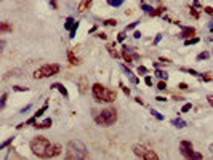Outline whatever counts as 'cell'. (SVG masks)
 I'll return each mask as SVG.
<instances>
[{"mask_svg": "<svg viewBox=\"0 0 213 160\" xmlns=\"http://www.w3.org/2000/svg\"><path fill=\"white\" fill-rule=\"evenodd\" d=\"M50 3H51V7H53V8H58V3H56V0H51Z\"/></svg>", "mask_w": 213, "mask_h": 160, "instance_id": "f5cc1de1", "label": "cell"}, {"mask_svg": "<svg viewBox=\"0 0 213 160\" xmlns=\"http://www.w3.org/2000/svg\"><path fill=\"white\" fill-rule=\"evenodd\" d=\"M136 24L138 23H132L130 26H127V29H125V31H132V29H135V27H136Z\"/></svg>", "mask_w": 213, "mask_h": 160, "instance_id": "b9f144b4", "label": "cell"}, {"mask_svg": "<svg viewBox=\"0 0 213 160\" xmlns=\"http://www.w3.org/2000/svg\"><path fill=\"white\" fill-rule=\"evenodd\" d=\"M88 157V151L82 141H69L67 151H66V159L69 160H80Z\"/></svg>", "mask_w": 213, "mask_h": 160, "instance_id": "6da1fadb", "label": "cell"}, {"mask_svg": "<svg viewBox=\"0 0 213 160\" xmlns=\"http://www.w3.org/2000/svg\"><path fill=\"white\" fill-rule=\"evenodd\" d=\"M7 98H8V95H7V93H3V95H2V104H0L2 107H5V104H7Z\"/></svg>", "mask_w": 213, "mask_h": 160, "instance_id": "d6a6232c", "label": "cell"}, {"mask_svg": "<svg viewBox=\"0 0 213 160\" xmlns=\"http://www.w3.org/2000/svg\"><path fill=\"white\" fill-rule=\"evenodd\" d=\"M67 58H69V63L74 64V66H79V64H80L79 58H77V56H74V51H72V50H69V51H67Z\"/></svg>", "mask_w": 213, "mask_h": 160, "instance_id": "5bb4252c", "label": "cell"}, {"mask_svg": "<svg viewBox=\"0 0 213 160\" xmlns=\"http://www.w3.org/2000/svg\"><path fill=\"white\" fill-rule=\"evenodd\" d=\"M204 11L207 13V15L213 16V8H212V7H205V8H204Z\"/></svg>", "mask_w": 213, "mask_h": 160, "instance_id": "e575fe53", "label": "cell"}, {"mask_svg": "<svg viewBox=\"0 0 213 160\" xmlns=\"http://www.w3.org/2000/svg\"><path fill=\"white\" fill-rule=\"evenodd\" d=\"M13 27H11V24H8L7 21H3V23L0 24V32L2 34H5V32H11Z\"/></svg>", "mask_w": 213, "mask_h": 160, "instance_id": "e0dca14e", "label": "cell"}, {"mask_svg": "<svg viewBox=\"0 0 213 160\" xmlns=\"http://www.w3.org/2000/svg\"><path fill=\"white\" fill-rule=\"evenodd\" d=\"M156 74H157V77H160V79H165V80H167V72H164V71H157Z\"/></svg>", "mask_w": 213, "mask_h": 160, "instance_id": "1f68e13d", "label": "cell"}, {"mask_svg": "<svg viewBox=\"0 0 213 160\" xmlns=\"http://www.w3.org/2000/svg\"><path fill=\"white\" fill-rule=\"evenodd\" d=\"M151 114H152V115H154V117H156V119H157V120H164V115H162L160 112H157V111H156V109H152V111H151Z\"/></svg>", "mask_w": 213, "mask_h": 160, "instance_id": "4316f807", "label": "cell"}, {"mask_svg": "<svg viewBox=\"0 0 213 160\" xmlns=\"http://www.w3.org/2000/svg\"><path fill=\"white\" fill-rule=\"evenodd\" d=\"M183 71H186V72H189L191 75H194V77H197L199 74H197V71H194V69H183Z\"/></svg>", "mask_w": 213, "mask_h": 160, "instance_id": "d590c367", "label": "cell"}, {"mask_svg": "<svg viewBox=\"0 0 213 160\" xmlns=\"http://www.w3.org/2000/svg\"><path fill=\"white\" fill-rule=\"evenodd\" d=\"M192 159H202V154H199V152H194V154H192Z\"/></svg>", "mask_w": 213, "mask_h": 160, "instance_id": "7dc6e473", "label": "cell"}, {"mask_svg": "<svg viewBox=\"0 0 213 160\" xmlns=\"http://www.w3.org/2000/svg\"><path fill=\"white\" fill-rule=\"evenodd\" d=\"M124 71H125V72H127V75H128V77H130V80H132L133 83H138V82H140V80H138V79H136V77L133 75V72H132V71H130V69H127V67H125V66H124Z\"/></svg>", "mask_w": 213, "mask_h": 160, "instance_id": "44dd1931", "label": "cell"}, {"mask_svg": "<svg viewBox=\"0 0 213 160\" xmlns=\"http://www.w3.org/2000/svg\"><path fill=\"white\" fill-rule=\"evenodd\" d=\"M207 99H208V104H210V106H213V95H208V98H207Z\"/></svg>", "mask_w": 213, "mask_h": 160, "instance_id": "681fc988", "label": "cell"}, {"mask_svg": "<svg viewBox=\"0 0 213 160\" xmlns=\"http://www.w3.org/2000/svg\"><path fill=\"white\" fill-rule=\"evenodd\" d=\"M202 79H204L205 82H210V80H212V75H210V72H207L205 75H204V74H202Z\"/></svg>", "mask_w": 213, "mask_h": 160, "instance_id": "8d00e7d4", "label": "cell"}, {"mask_svg": "<svg viewBox=\"0 0 213 160\" xmlns=\"http://www.w3.org/2000/svg\"><path fill=\"white\" fill-rule=\"evenodd\" d=\"M122 56L125 58V61H127V63H133V61H136L138 58H140V55L135 51V48H128L127 45L122 48Z\"/></svg>", "mask_w": 213, "mask_h": 160, "instance_id": "ba28073f", "label": "cell"}, {"mask_svg": "<svg viewBox=\"0 0 213 160\" xmlns=\"http://www.w3.org/2000/svg\"><path fill=\"white\" fill-rule=\"evenodd\" d=\"M191 109H192V104H191V103H186L184 106L181 107V114H186V112H189Z\"/></svg>", "mask_w": 213, "mask_h": 160, "instance_id": "d4e9b609", "label": "cell"}, {"mask_svg": "<svg viewBox=\"0 0 213 160\" xmlns=\"http://www.w3.org/2000/svg\"><path fill=\"white\" fill-rule=\"evenodd\" d=\"M91 91H93V98L96 101H104V103H114L117 98V93L112 91V90H108L104 85L101 83H95L91 87Z\"/></svg>", "mask_w": 213, "mask_h": 160, "instance_id": "3957f363", "label": "cell"}, {"mask_svg": "<svg viewBox=\"0 0 213 160\" xmlns=\"http://www.w3.org/2000/svg\"><path fill=\"white\" fill-rule=\"evenodd\" d=\"M208 29H210V31L213 32V19H212V21H210V23H208Z\"/></svg>", "mask_w": 213, "mask_h": 160, "instance_id": "db71d44e", "label": "cell"}, {"mask_svg": "<svg viewBox=\"0 0 213 160\" xmlns=\"http://www.w3.org/2000/svg\"><path fill=\"white\" fill-rule=\"evenodd\" d=\"M19 69H13V71H8L7 74H5V77L3 79H8V77H13V75H19Z\"/></svg>", "mask_w": 213, "mask_h": 160, "instance_id": "cb8c5ba5", "label": "cell"}, {"mask_svg": "<svg viewBox=\"0 0 213 160\" xmlns=\"http://www.w3.org/2000/svg\"><path fill=\"white\" fill-rule=\"evenodd\" d=\"M196 43H199V37H191V39H186L184 40L186 47H189V45H196Z\"/></svg>", "mask_w": 213, "mask_h": 160, "instance_id": "ffe728a7", "label": "cell"}, {"mask_svg": "<svg viewBox=\"0 0 213 160\" xmlns=\"http://www.w3.org/2000/svg\"><path fill=\"white\" fill-rule=\"evenodd\" d=\"M146 72H148V69H146L144 66H140V67H138V74H146Z\"/></svg>", "mask_w": 213, "mask_h": 160, "instance_id": "ab89813d", "label": "cell"}, {"mask_svg": "<svg viewBox=\"0 0 213 160\" xmlns=\"http://www.w3.org/2000/svg\"><path fill=\"white\" fill-rule=\"evenodd\" d=\"M95 122L101 127H111L117 122V111L114 107L103 109L98 115H95Z\"/></svg>", "mask_w": 213, "mask_h": 160, "instance_id": "277c9868", "label": "cell"}, {"mask_svg": "<svg viewBox=\"0 0 213 160\" xmlns=\"http://www.w3.org/2000/svg\"><path fill=\"white\" fill-rule=\"evenodd\" d=\"M178 88H180V90H186V88H188V85H186L184 82H181V83L178 85Z\"/></svg>", "mask_w": 213, "mask_h": 160, "instance_id": "ee69618b", "label": "cell"}, {"mask_svg": "<svg viewBox=\"0 0 213 160\" xmlns=\"http://www.w3.org/2000/svg\"><path fill=\"white\" fill-rule=\"evenodd\" d=\"M15 91H27V87H15Z\"/></svg>", "mask_w": 213, "mask_h": 160, "instance_id": "60d3db41", "label": "cell"}, {"mask_svg": "<svg viewBox=\"0 0 213 160\" xmlns=\"http://www.w3.org/2000/svg\"><path fill=\"white\" fill-rule=\"evenodd\" d=\"M108 3L111 5V7H120V5L124 3V0H108Z\"/></svg>", "mask_w": 213, "mask_h": 160, "instance_id": "484cf974", "label": "cell"}, {"mask_svg": "<svg viewBox=\"0 0 213 160\" xmlns=\"http://www.w3.org/2000/svg\"><path fill=\"white\" fill-rule=\"evenodd\" d=\"M210 152L213 154V144H210Z\"/></svg>", "mask_w": 213, "mask_h": 160, "instance_id": "11a10c76", "label": "cell"}, {"mask_svg": "<svg viewBox=\"0 0 213 160\" xmlns=\"http://www.w3.org/2000/svg\"><path fill=\"white\" fill-rule=\"evenodd\" d=\"M191 15H192L194 18H196V19H197V18H199V11H197L196 8H191Z\"/></svg>", "mask_w": 213, "mask_h": 160, "instance_id": "f35d334b", "label": "cell"}, {"mask_svg": "<svg viewBox=\"0 0 213 160\" xmlns=\"http://www.w3.org/2000/svg\"><path fill=\"white\" fill-rule=\"evenodd\" d=\"M79 91H80V95H85V93L88 91V79L85 75H82L79 79Z\"/></svg>", "mask_w": 213, "mask_h": 160, "instance_id": "30bf717a", "label": "cell"}, {"mask_svg": "<svg viewBox=\"0 0 213 160\" xmlns=\"http://www.w3.org/2000/svg\"><path fill=\"white\" fill-rule=\"evenodd\" d=\"M122 90H124L125 95H130V88H127V87H124V85H122Z\"/></svg>", "mask_w": 213, "mask_h": 160, "instance_id": "c3c4849f", "label": "cell"}, {"mask_svg": "<svg viewBox=\"0 0 213 160\" xmlns=\"http://www.w3.org/2000/svg\"><path fill=\"white\" fill-rule=\"evenodd\" d=\"M106 48H108L109 55L112 56V58H116V59H119V58H120V55H119V53H117L116 50H114V47H112V45H108V47H106Z\"/></svg>", "mask_w": 213, "mask_h": 160, "instance_id": "ac0fdd59", "label": "cell"}, {"mask_svg": "<svg viewBox=\"0 0 213 160\" xmlns=\"http://www.w3.org/2000/svg\"><path fill=\"white\" fill-rule=\"evenodd\" d=\"M141 8H143V11H146V13H151V11H152V8L149 7V5H146V3L141 5Z\"/></svg>", "mask_w": 213, "mask_h": 160, "instance_id": "4dcf8cb0", "label": "cell"}, {"mask_svg": "<svg viewBox=\"0 0 213 160\" xmlns=\"http://www.w3.org/2000/svg\"><path fill=\"white\" fill-rule=\"evenodd\" d=\"M180 151H181V154H183V157L192 159L194 147H192V143H191V141H181L180 143Z\"/></svg>", "mask_w": 213, "mask_h": 160, "instance_id": "52a82bcc", "label": "cell"}, {"mask_svg": "<svg viewBox=\"0 0 213 160\" xmlns=\"http://www.w3.org/2000/svg\"><path fill=\"white\" fill-rule=\"evenodd\" d=\"M160 40H162V34H159V35L156 37V40H154V45H157L159 42H160Z\"/></svg>", "mask_w": 213, "mask_h": 160, "instance_id": "7bdbcfd3", "label": "cell"}, {"mask_svg": "<svg viewBox=\"0 0 213 160\" xmlns=\"http://www.w3.org/2000/svg\"><path fill=\"white\" fill-rule=\"evenodd\" d=\"M194 35H196V29L194 27H184L183 32L180 34V37H183V39H191Z\"/></svg>", "mask_w": 213, "mask_h": 160, "instance_id": "8fae6325", "label": "cell"}, {"mask_svg": "<svg viewBox=\"0 0 213 160\" xmlns=\"http://www.w3.org/2000/svg\"><path fill=\"white\" fill-rule=\"evenodd\" d=\"M172 123L175 125L176 128H184V127H186V122H184L183 119H175V120L172 122Z\"/></svg>", "mask_w": 213, "mask_h": 160, "instance_id": "d6986e66", "label": "cell"}, {"mask_svg": "<svg viewBox=\"0 0 213 160\" xmlns=\"http://www.w3.org/2000/svg\"><path fill=\"white\" fill-rule=\"evenodd\" d=\"M29 109H31V104H27L26 107H23V109H21V114H24V112H27Z\"/></svg>", "mask_w": 213, "mask_h": 160, "instance_id": "bcb514c9", "label": "cell"}, {"mask_svg": "<svg viewBox=\"0 0 213 160\" xmlns=\"http://www.w3.org/2000/svg\"><path fill=\"white\" fill-rule=\"evenodd\" d=\"M51 119H47V120H43V122H42V123H35V128L37 130H43V128H50L51 127Z\"/></svg>", "mask_w": 213, "mask_h": 160, "instance_id": "9a60e30c", "label": "cell"}, {"mask_svg": "<svg viewBox=\"0 0 213 160\" xmlns=\"http://www.w3.org/2000/svg\"><path fill=\"white\" fill-rule=\"evenodd\" d=\"M156 99H157V101H160V103H164V101H167V99H165V98H164V96H157Z\"/></svg>", "mask_w": 213, "mask_h": 160, "instance_id": "816d5d0a", "label": "cell"}, {"mask_svg": "<svg viewBox=\"0 0 213 160\" xmlns=\"http://www.w3.org/2000/svg\"><path fill=\"white\" fill-rule=\"evenodd\" d=\"M210 58V53L208 51H202L197 55V61H204V59H208Z\"/></svg>", "mask_w": 213, "mask_h": 160, "instance_id": "603a6c76", "label": "cell"}, {"mask_svg": "<svg viewBox=\"0 0 213 160\" xmlns=\"http://www.w3.org/2000/svg\"><path fill=\"white\" fill-rule=\"evenodd\" d=\"M144 83L146 85H148V87H151V85H152V77H146V79H144Z\"/></svg>", "mask_w": 213, "mask_h": 160, "instance_id": "74e56055", "label": "cell"}, {"mask_svg": "<svg viewBox=\"0 0 213 160\" xmlns=\"http://www.w3.org/2000/svg\"><path fill=\"white\" fill-rule=\"evenodd\" d=\"M59 64H45L42 66L40 69H37L34 72V79H47V77H51V75H56L59 72Z\"/></svg>", "mask_w": 213, "mask_h": 160, "instance_id": "5b68a950", "label": "cell"}, {"mask_svg": "<svg viewBox=\"0 0 213 160\" xmlns=\"http://www.w3.org/2000/svg\"><path fill=\"white\" fill-rule=\"evenodd\" d=\"M157 88H159L160 91H165V90H167V83H165L164 80H162V82H159V85H157Z\"/></svg>", "mask_w": 213, "mask_h": 160, "instance_id": "f1b7e54d", "label": "cell"}, {"mask_svg": "<svg viewBox=\"0 0 213 160\" xmlns=\"http://www.w3.org/2000/svg\"><path fill=\"white\" fill-rule=\"evenodd\" d=\"M133 37H135V39H140V37H141V32H140V31H136L135 34H133Z\"/></svg>", "mask_w": 213, "mask_h": 160, "instance_id": "f907efd6", "label": "cell"}, {"mask_svg": "<svg viewBox=\"0 0 213 160\" xmlns=\"http://www.w3.org/2000/svg\"><path fill=\"white\" fill-rule=\"evenodd\" d=\"M98 37H99V39H103V40H106V39H108V35H106L104 32H99V34H98Z\"/></svg>", "mask_w": 213, "mask_h": 160, "instance_id": "f6af8a7d", "label": "cell"}, {"mask_svg": "<svg viewBox=\"0 0 213 160\" xmlns=\"http://www.w3.org/2000/svg\"><path fill=\"white\" fill-rule=\"evenodd\" d=\"M125 37H127V31L120 32V34L117 35V40H119V42H124V40H125Z\"/></svg>", "mask_w": 213, "mask_h": 160, "instance_id": "f546056e", "label": "cell"}, {"mask_svg": "<svg viewBox=\"0 0 213 160\" xmlns=\"http://www.w3.org/2000/svg\"><path fill=\"white\" fill-rule=\"evenodd\" d=\"M133 152H135V155L140 157V159H144V160H159V155H157L156 152L152 149L146 147L143 144H136V146H133Z\"/></svg>", "mask_w": 213, "mask_h": 160, "instance_id": "8992f818", "label": "cell"}, {"mask_svg": "<svg viewBox=\"0 0 213 160\" xmlns=\"http://www.w3.org/2000/svg\"><path fill=\"white\" fill-rule=\"evenodd\" d=\"M104 24H106V26H116L117 21H116V19H106V21H104Z\"/></svg>", "mask_w": 213, "mask_h": 160, "instance_id": "836d02e7", "label": "cell"}, {"mask_svg": "<svg viewBox=\"0 0 213 160\" xmlns=\"http://www.w3.org/2000/svg\"><path fill=\"white\" fill-rule=\"evenodd\" d=\"M77 26H79V23H75L72 18H67V21H66V24H64V27L67 29V31H72V29L77 27Z\"/></svg>", "mask_w": 213, "mask_h": 160, "instance_id": "2e32d148", "label": "cell"}, {"mask_svg": "<svg viewBox=\"0 0 213 160\" xmlns=\"http://www.w3.org/2000/svg\"><path fill=\"white\" fill-rule=\"evenodd\" d=\"M13 139H15V138H10V139L3 141V143L0 144V147H2V149H5V147H7V146H8V144H11V143H13Z\"/></svg>", "mask_w": 213, "mask_h": 160, "instance_id": "83f0119b", "label": "cell"}, {"mask_svg": "<svg viewBox=\"0 0 213 160\" xmlns=\"http://www.w3.org/2000/svg\"><path fill=\"white\" fill-rule=\"evenodd\" d=\"M164 11H165V8L164 7H159V8H156V10H152L149 15H151V16H160Z\"/></svg>", "mask_w": 213, "mask_h": 160, "instance_id": "7402d4cb", "label": "cell"}, {"mask_svg": "<svg viewBox=\"0 0 213 160\" xmlns=\"http://www.w3.org/2000/svg\"><path fill=\"white\" fill-rule=\"evenodd\" d=\"M29 146H31V151H32L34 155L42 157V159H47V152H48L51 143H50L45 136H35V138L31 141Z\"/></svg>", "mask_w": 213, "mask_h": 160, "instance_id": "7a4b0ae2", "label": "cell"}, {"mask_svg": "<svg viewBox=\"0 0 213 160\" xmlns=\"http://www.w3.org/2000/svg\"><path fill=\"white\" fill-rule=\"evenodd\" d=\"M51 88H56V90H58V91H59L63 96H64V98H67V96H69L67 90H66V87H63V83H53Z\"/></svg>", "mask_w": 213, "mask_h": 160, "instance_id": "4fadbf2b", "label": "cell"}, {"mask_svg": "<svg viewBox=\"0 0 213 160\" xmlns=\"http://www.w3.org/2000/svg\"><path fill=\"white\" fill-rule=\"evenodd\" d=\"M90 7H91V0H82L77 8H79V11H80V13H83L85 10H88Z\"/></svg>", "mask_w": 213, "mask_h": 160, "instance_id": "7c38bea8", "label": "cell"}, {"mask_svg": "<svg viewBox=\"0 0 213 160\" xmlns=\"http://www.w3.org/2000/svg\"><path fill=\"white\" fill-rule=\"evenodd\" d=\"M61 151H63V147H61L59 144H51L48 149V152H47V159H51V157H56L61 154Z\"/></svg>", "mask_w": 213, "mask_h": 160, "instance_id": "9c48e42d", "label": "cell"}]
</instances>
